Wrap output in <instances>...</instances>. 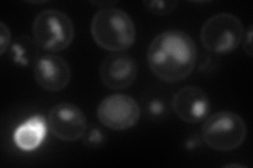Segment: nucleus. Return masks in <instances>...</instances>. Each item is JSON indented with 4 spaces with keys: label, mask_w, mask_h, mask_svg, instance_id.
I'll return each instance as SVG.
<instances>
[{
    "label": "nucleus",
    "mask_w": 253,
    "mask_h": 168,
    "mask_svg": "<svg viewBox=\"0 0 253 168\" xmlns=\"http://www.w3.org/2000/svg\"><path fill=\"white\" fill-rule=\"evenodd\" d=\"M197 61L194 40L186 32L168 30L157 34L147 50L151 73L165 83H178L193 73Z\"/></svg>",
    "instance_id": "1"
},
{
    "label": "nucleus",
    "mask_w": 253,
    "mask_h": 168,
    "mask_svg": "<svg viewBox=\"0 0 253 168\" xmlns=\"http://www.w3.org/2000/svg\"><path fill=\"white\" fill-rule=\"evenodd\" d=\"M90 32L100 49L112 53L129 50L136 40V28L130 15L115 6L104 7L95 13Z\"/></svg>",
    "instance_id": "2"
},
{
    "label": "nucleus",
    "mask_w": 253,
    "mask_h": 168,
    "mask_svg": "<svg viewBox=\"0 0 253 168\" xmlns=\"http://www.w3.org/2000/svg\"><path fill=\"white\" fill-rule=\"evenodd\" d=\"M202 139L209 148L216 151H233L247 139V124L230 110H220L208 116L202 126Z\"/></svg>",
    "instance_id": "3"
},
{
    "label": "nucleus",
    "mask_w": 253,
    "mask_h": 168,
    "mask_svg": "<svg viewBox=\"0 0 253 168\" xmlns=\"http://www.w3.org/2000/svg\"><path fill=\"white\" fill-rule=\"evenodd\" d=\"M32 35L41 50L47 53L65 51L72 44L75 28L69 16L56 9L39 12L32 26Z\"/></svg>",
    "instance_id": "4"
},
{
    "label": "nucleus",
    "mask_w": 253,
    "mask_h": 168,
    "mask_svg": "<svg viewBox=\"0 0 253 168\" xmlns=\"http://www.w3.org/2000/svg\"><path fill=\"white\" fill-rule=\"evenodd\" d=\"M244 34L245 28L237 16L218 13L203 23L200 39L208 52L226 55L234 52L242 44Z\"/></svg>",
    "instance_id": "5"
},
{
    "label": "nucleus",
    "mask_w": 253,
    "mask_h": 168,
    "mask_svg": "<svg viewBox=\"0 0 253 168\" xmlns=\"http://www.w3.org/2000/svg\"><path fill=\"white\" fill-rule=\"evenodd\" d=\"M141 115L137 101L131 96L114 94L104 98L97 106L98 121L107 129L125 132L135 126Z\"/></svg>",
    "instance_id": "6"
},
{
    "label": "nucleus",
    "mask_w": 253,
    "mask_h": 168,
    "mask_svg": "<svg viewBox=\"0 0 253 168\" xmlns=\"http://www.w3.org/2000/svg\"><path fill=\"white\" fill-rule=\"evenodd\" d=\"M46 122L54 137L63 142H75L83 139L88 129L86 117L83 109L70 102H61L51 107Z\"/></svg>",
    "instance_id": "7"
},
{
    "label": "nucleus",
    "mask_w": 253,
    "mask_h": 168,
    "mask_svg": "<svg viewBox=\"0 0 253 168\" xmlns=\"http://www.w3.org/2000/svg\"><path fill=\"white\" fill-rule=\"evenodd\" d=\"M171 106L180 121L192 125L205 121L211 108L208 95L193 85L181 87L174 94Z\"/></svg>",
    "instance_id": "8"
},
{
    "label": "nucleus",
    "mask_w": 253,
    "mask_h": 168,
    "mask_svg": "<svg viewBox=\"0 0 253 168\" xmlns=\"http://www.w3.org/2000/svg\"><path fill=\"white\" fill-rule=\"evenodd\" d=\"M137 63L131 55L113 53L104 59L99 67L102 84L112 91L129 89L137 78Z\"/></svg>",
    "instance_id": "9"
},
{
    "label": "nucleus",
    "mask_w": 253,
    "mask_h": 168,
    "mask_svg": "<svg viewBox=\"0 0 253 168\" xmlns=\"http://www.w3.org/2000/svg\"><path fill=\"white\" fill-rule=\"evenodd\" d=\"M72 71L69 62L56 55H43L33 66V77L37 85L45 92L65 90L71 81Z\"/></svg>",
    "instance_id": "10"
},
{
    "label": "nucleus",
    "mask_w": 253,
    "mask_h": 168,
    "mask_svg": "<svg viewBox=\"0 0 253 168\" xmlns=\"http://www.w3.org/2000/svg\"><path fill=\"white\" fill-rule=\"evenodd\" d=\"M47 130V122L43 116L36 115L20 124L14 132V142L19 149L32 151L43 142Z\"/></svg>",
    "instance_id": "11"
},
{
    "label": "nucleus",
    "mask_w": 253,
    "mask_h": 168,
    "mask_svg": "<svg viewBox=\"0 0 253 168\" xmlns=\"http://www.w3.org/2000/svg\"><path fill=\"white\" fill-rule=\"evenodd\" d=\"M38 50H41L33 38L19 36L10 46L12 60L20 67L34 66L38 60Z\"/></svg>",
    "instance_id": "12"
},
{
    "label": "nucleus",
    "mask_w": 253,
    "mask_h": 168,
    "mask_svg": "<svg viewBox=\"0 0 253 168\" xmlns=\"http://www.w3.org/2000/svg\"><path fill=\"white\" fill-rule=\"evenodd\" d=\"M107 141V135L97 125H88L84 137L83 142L85 147L90 149H98L105 145Z\"/></svg>",
    "instance_id": "13"
},
{
    "label": "nucleus",
    "mask_w": 253,
    "mask_h": 168,
    "mask_svg": "<svg viewBox=\"0 0 253 168\" xmlns=\"http://www.w3.org/2000/svg\"><path fill=\"white\" fill-rule=\"evenodd\" d=\"M145 9L152 15L155 16H166L176 10L178 5L177 1H154V0H148V1L142 2Z\"/></svg>",
    "instance_id": "14"
},
{
    "label": "nucleus",
    "mask_w": 253,
    "mask_h": 168,
    "mask_svg": "<svg viewBox=\"0 0 253 168\" xmlns=\"http://www.w3.org/2000/svg\"><path fill=\"white\" fill-rule=\"evenodd\" d=\"M147 111L150 117L164 118L167 115V105L166 102L160 98H154L148 103Z\"/></svg>",
    "instance_id": "15"
},
{
    "label": "nucleus",
    "mask_w": 253,
    "mask_h": 168,
    "mask_svg": "<svg viewBox=\"0 0 253 168\" xmlns=\"http://www.w3.org/2000/svg\"><path fill=\"white\" fill-rule=\"evenodd\" d=\"M11 44V31L4 22H0V55H4Z\"/></svg>",
    "instance_id": "16"
},
{
    "label": "nucleus",
    "mask_w": 253,
    "mask_h": 168,
    "mask_svg": "<svg viewBox=\"0 0 253 168\" xmlns=\"http://www.w3.org/2000/svg\"><path fill=\"white\" fill-rule=\"evenodd\" d=\"M252 35H253V29L252 26H248L247 30L245 31L244 38H243V49L244 52L247 54L249 58L253 57V51H252Z\"/></svg>",
    "instance_id": "17"
},
{
    "label": "nucleus",
    "mask_w": 253,
    "mask_h": 168,
    "mask_svg": "<svg viewBox=\"0 0 253 168\" xmlns=\"http://www.w3.org/2000/svg\"><path fill=\"white\" fill-rule=\"evenodd\" d=\"M225 167H241V168H244L245 166L244 165H240V164H228V165H226Z\"/></svg>",
    "instance_id": "18"
}]
</instances>
